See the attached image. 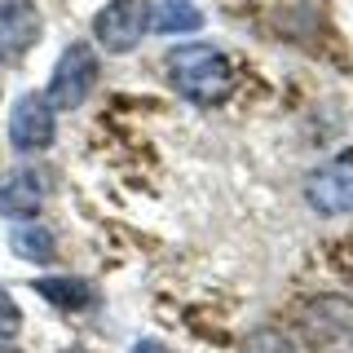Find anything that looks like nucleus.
Segmentation results:
<instances>
[{
  "label": "nucleus",
  "instance_id": "f257e3e1",
  "mask_svg": "<svg viewBox=\"0 0 353 353\" xmlns=\"http://www.w3.org/2000/svg\"><path fill=\"white\" fill-rule=\"evenodd\" d=\"M163 71H168V84L194 106H221L234 93V62L216 44H203V40L168 49L163 53Z\"/></svg>",
  "mask_w": 353,
  "mask_h": 353
},
{
  "label": "nucleus",
  "instance_id": "f03ea898",
  "mask_svg": "<svg viewBox=\"0 0 353 353\" xmlns=\"http://www.w3.org/2000/svg\"><path fill=\"white\" fill-rule=\"evenodd\" d=\"M301 336L314 353L353 349V301L349 296H314L301 305Z\"/></svg>",
  "mask_w": 353,
  "mask_h": 353
},
{
  "label": "nucleus",
  "instance_id": "7ed1b4c3",
  "mask_svg": "<svg viewBox=\"0 0 353 353\" xmlns=\"http://www.w3.org/2000/svg\"><path fill=\"white\" fill-rule=\"evenodd\" d=\"M93 84H97V53L88 49L84 40H75L58 53L44 97H49L53 110H75V106H84V97L93 93Z\"/></svg>",
  "mask_w": 353,
  "mask_h": 353
},
{
  "label": "nucleus",
  "instance_id": "20e7f679",
  "mask_svg": "<svg viewBox=\"0 0 353 353\" xmlns=\"http://www.w3.org/2000/svg\"><path fill=\"white\" fill-rule=\"evenodd\" d=\"M150 31V0H110L93 14V36L106 53H132Z\"/></svg>",
  "mask_w": 353,
  "mask_h": 353
},
{
  "label": "nucleus",
  "instance_id": "39448f33",
  "mask_svg": "<svg viewBox=\"0 0 353 353\" xmlns=\"http://www.w3.org/2000/svg\"><path fill=\"white\" fill-rule=\"evenodd\" d=\"M9 146L18 154H40L53 146V137H58V110L49 106V97L44 93H22L14 110H9V128H5Z\"/></svg>",
  "mask_w": 353,
  "mask_h": 353
},
{
  "label": "nucleus",
  "instance_id": "423d86ee",
  "mask_svg": "<svg viewBox=\"0 0 353 353\" xmlns=\"http://www.w3.org/2000/svg\"><path fill=\"white\" fill-rule=\"evenodd\" d=\"M305 199L318 216L353 212V154H340V159L323 163V168L305 181Z\"/></svg>",
  "mask_w": 353,
  "mask_h": 353
},
{
  "label": "nucleus",
  "instance_id": "0eeeda50",
  "mask_svg": "<svg viewBox=\"0 0 353 353\" xmlns=\"http://www.w3.org/2000/svg\"><path fill=\"white\" fill-rule=\"evenodd\" d=\"M44 31V18L36 9V0H0V66L22 62L36 49Z\"/></svg>",
  "mask_w": 353,
  "mask_h": 353
},
{
  "label": "nucleus",
  "instance_id": "6e6552de",
  "mask_svg": "<svg viewBox=\"0 0 353 353\" xmlns=\"http://www.w3.org/2000/svg\"><path fill=\"white\" fill-rule=\"evenodd\" d=\"M44 172L40 168H14L0 181V216L5 221H36L44 208Z\"/></svg>",
  "mask_w": 353,
  "mask_h": 353
},
{
  "label": "nucleus",
  "instance_id": "1a4fd4ad",
  "mask_svg": "<svg viewBox=\"0 0 353 353\" xmlns=\"http://www.w3.org/2000/svg\"><path fill=\"white\" fill-rule=\"evenodd\" d=\"M203 27V9L194 0H150V31L159 36H190Z\"/></svg>",
  "mask_w": 353,
  "mask_h": 353
},
{
  "label": "nucleus",
  "instance_id": "9d476101",
  "mask_svg": "<svg viewBox=\"0 0 353 353\" xmlns=\"http://www.w3.org/2000/svg\"><path fill=\"white\" fill-rule=\"evenodd\" d=\"M31 292H36L40 301H49L53 309H62V314H80V309H88L97 301V292L84 279H36Z\"/></svg>",
  "mask_w": 353,
  "mask_h": 353
},
{
  "label": "nucleus",
  "instance_id": "9b49d317",
  "mask_svg": "<svg viewBox=\"0 0 353 353\" xmlns=\"http://www.w3.org/2000/svg\"><path fill=\"white\" fill-rule=\"evenodd\" d=\"M53 230H44V225H18L14 230V252L22 261H36V265H49L53 256H58V248H53Z\"/></svg>",
  "mask_w": 353,
  "mask_h": 353
},
{
  "label": "nucleus",
  "instance_id": "f8f14e48",
  "mask_svg": "<svg viewBox=\"0 0 353 353\" xmlns=\"http://www.w3.org/2000/svg\"><path fill=\"white\" fill-rule=\"evenodd\" d=\"M243 353H301V345L279 327H261V331H252V336L243 340Z\"/></svg>",
  "mask_w": 353,
  "mask_h": 353
},
{
  "label": "nucleus",
  "instance_id": "ddd939ff",
  "mask_svg": "<svg viewBox=\"0 0 353 353\" xmlns=\"http://www.w3.org/2000/svg\"><path fill=\"white\" fill-rule=\"evenodd\" d=\"M18 331H22V309L9 296V287H0V345H9Z\"/></svg>",
  "mask_w": 353,
  "mask_h": 353
},
{
  "label": "nucleus",
  "instance_id": "4468645a",
  "mask_svg": "<svg viewBox=\"0 0 353 353\" xmlns=\"http://www.w3.org/2000/svg\"><path fill=\"white\" fill-rule=\"evenodd\" d=\"M132 353H163V349H159V345H150V340H141V345L132 349Z\"/></svg>",
  "mask_w": 353,
  "mask_h": 353
}]
</instances>
